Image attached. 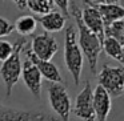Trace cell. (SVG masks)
Instances as JSON below:
<instances>
[{
    "mask_svg": "<svg viewBox=\"0 0 124 121\" xmlns=\"http://www.w3.org/2000/svg\"><path fill=\"white\" fill-rule=\"evenodd\" d=\"M16 7L19 9H25L27 8V0H19V1H15Z\"/></svg>",
    "mask_w": 124,
    "mask_h": 121,
    "instance_id": "cell-22",
    "label": "cell"
},
{
    "mask_svg": "<svg viewBox=\"0 0 124 121\" xmlns=\"http://www.w3.org/2000/svg\"><path fill=\"white\" fill-rule=\"evenodd\" d=\"M70 3L68 0H54V6L57 7V8L62 11V15L65 17V19H70Z\"/></svg>",
    "mask_w": 124,
    "mask_h": 121,
    "instance_id": "cell-21",
    "label": "cell"
},
{
    "mask_svg": "<svg viewBox=\"0 0 124 121\" xmlns=\"http://www.w3.org/2000/svg\"><path fill=\"white\" fill-rule=\"evenodd\" d=\"M83 3L91 6L99 12L104 28L111 25L113 21L124 19V7L121 6V1H89L87 0Z\"/></svg>",
    "mask_w": 124,
    "mask_h": 121,
    "instance_id": "cell-9",
    "label": "cell"
},
{
    "mask_svg": "<svg viewBox=\"0 0 124 121\" xmlns=\"http://www.w3.org/2000/svg\"><path fill=\"white\" fill-rule=\"evenodd\" d=\"M71 7V12L72 16L76 21V28H78V44L80 48L83 57H85L89 65V71L92 75L96 73V65H97V60L99 56L101 53L103 48H101V41L99 40L95 33H92L88 28L84 25V23L81 21V8L76 4V1L70 3Z\"/></svg>",
    "mask_w": 124,
    "mask_h": 121,
    "instance_id": "cell-1",
    "label": "cell"
},
{
    "mask_svg": "<svg viewBox=\"0 0 124 121\" xmlns=\"http://www.w3.org/2000/svg\"><path fill=\"white\" fill-rule=\"evenodd\" d=\"M112 99L109 94L97 85L93 89V112H95V121H107L108 114L111 112Z\"/></svg>",
    "mask_w": 124,
    "mask_h": 121,
    "instance_id": "cell-13",
    "label": "cell"
},
{
    "mask_svg": "<svg viewBox=\"0 0 124 121\" xmlns=\"http://www.w3.org/2000/svg\"><path fill=\"white\" fill-rule=\"evenodd\" d=\"M97 85L101 86L111 99L121 97L124 94V67L104 64L97 75Z\"/></svg>",
    "mask_w": 124,
    "mask_h": 121,
    "instance_id": "cell-4",
    "label": "cell"
},
{
    "mask_svg": "<svg viewBox=\"0 0 124 121\" xmlns=\"http://www.w3.org/2000/svg\"><path fill=\"white\" fill-rule=\"evenodd\" d=\"M23 52H24L25 56L32 61V64L36 67V69L39 71L41 77L47 78L48 81H51V83H54V84H63L62 73H60L59 68H57L52 61H44V60L38 59V57L31 52V49L28 48L27 45L23 48Z\"/></svg>",
    "mask_w": 124,
    "mask_h": 121,
    "instance_id": "cell-11",
    "label": "cell"
},
{
    "mask_svg": "<svg viewBox=\"0 0 124 121\" xmlns=\"http://www.w3.org/2000/svg\"><path fill=\"white\" fill-rule=\"evenodd\" d=\"M14 31H15L14 24H12L8 19L0 16V39L6 37V36H9Z\"/></svg>",
    "mask_w": 124,
    "mask_h": 121,
    "instance_id": "cell-20",
    "label": "cell"
},
{
    "mask_svg": "<svg viewBox=\"0 0 124 121\" xmlns=\"http://www.w3.org/2000/svg\"><path fill=\"white\" fill-rule=\"evenodd\" d=\"M81 21L103 43V40H104V25H103L101 16L96 9L85 3L83 4V9H81Z\"/></svg>",
    "mask_w": 124,
    "mask_h": 121,
    "instance_id": "cell-12",
    "label": "cell"
},
{
    "mask_svg": "<svg viewBox=\"0 0 124 121\" xmlns=\"http://www.w3.org/2000/svg\"><path fill=\"white\" fill-rule=\"evenodd\" d=\"M12 51H14V44L7 40H0V61H6L11 56Z\"/></svg>",
    "mask_w": 124,
    "mask_h": 121,
    "instance_id": "cell-19",
    "label": "cell"
},
{
    "mask_svg": "<svg viewBox=\"0 0 124 121\" xmlns=\"http://www.w3.org/2000/svg\"><path fill=\"white\" fill-rule=\"evenodd\" d=\"M101 48L107 53V56H109L111 59L120 63V65H123V63H124L123 44H120L119 41H116L112 37H104V40L101 43Z\"/></svg>",
    "mask_w": 124,
    "mask_h": 121,
    "instance_id": "cell-15",
    "label": "cell"
},
{
    "mask_svg": "<svg viewBox=\"0 0 124 121\" xmlns=\"http://www.w3.org/2000/svg\"><path fill=\"white\" fill-rule=\"evenodd\" d=\"M25 86L30 89V92L33 94V97L40 100L41 97V80L43 77L40 76L39 71L32 64L30 59L25 56V59L22 61V76Z\"/></svg>",
    "mask_w": 124,
    "mask_h": 121,
    "instance_id": "cell-10",
    "label": "cell"
},
{
    "mask_svg": "<svg viewBox=\"0 0 124 121\" xmlns=\"http://www.w3.org/2000/svg\"><path fill=\"white\" fill-rule=\"evenodd\" d=\"M64 63L68 72L71 73L75 85L80 84L83 72V53L78 44V31L73 24L65 27L64 35Z\"/></svg>",
    "mask_w": 124,
    "mask_h": 121,
    "instance_id": "cell-2",
    "label": "cell"
},
{
    "mask_svg": "<svg viewBox=\"0 0 124 121\" xmlns=\"http://www.w3.org/2000/svg\"><path fill=\"white\" fill-rule=\"evenodd\" d=\"M27 8L39 16H44L54 11L55 6L54 0H27Z\"/></svg>",
    "mask_w": 124,
    "mask_h": 121,
    "instance_id": "cell-17",
    "label": "cell"
},
{
    "mask_svg": "<svg viewBox=\"0 0 124 121\" xmlns=\"http://www.w3.org/2000/svg\"><path fill=\"white\" fill-rule=\"evenodd\" d=\"M36 27H38V21L31 15H23L17 17V20L14 24V28L22 35V37L31 36L36 31Z\"/></svg>",
    "mask_w": 124,
    "mask_h": 121,
    "instance_id": "cell-16",
    "label": "cell"
},
{
    "mask_svg": "<svg viewBox=\"0 0 124 121\" xmlns=\"http://www.w3.org/2000/svg\"><path fill=\"white\" fill-rule=\"evenodd\" d=\"M104 37H112L120 44H124V20L113 21L111 25L104 28Z\"/></svg>",
    "mask_w": 124,
    "mask_h": 121,
    "instance_id": "cell-18",
    "label": "cell"
},
{
    "mask_svg": "<svg viewBox=\"0 0 124 121\" xmlns=\"http://www.w3.org/2000/svg\"><path fill=\"white\" fill-rule=\"evenodd\" d=\"M0 121H60L56 116L41 110H25L0 104Z\"/></svg>",
    "mask_w": 124,
    "mask_h": 121,
    "instance_id": "cell-6",
    "label": "cell"
},
{
    "mask_svg": "<svg viewBox=\"0 0 124 121\" xmlns=\"http://www.w3.org/2000/svg\"><path fill=\"white\" fill-rule=\"evenodd\" d=\"M73 114L83 121H95L93 112V89L89 81H85L81 91L75 99V105L72 109Z\"/></svg>",
    "mask_w": 124,
    "mask_h": 121,
    "instance_id": "cell-7",
    "label": "cell"
},
{
    "mask_svg": "<svg viewBox=\"0 0 124 121\" xmlns=\"http://www.w3.org/2000/svg\"><path fill=\"white\" fill-rule=\"evenodd\" d=\"M25 45H27V39H17L14 43V51H12L11 56L0 65V77L6 86L7 97L12 94V89L22 76V52Z\"/></svg>",
    "mask_w": 124,
    "mask_h": 121,
    "instance_id": "cell-3",
    "label": "cell"
},
{
    "mask_svg": "<svg viewBox=\"0 0 124 121\" xmlns=\"http://www.w3.org/2000/svg\"><path fill=\"white\" fill-rule=\"evenodd\" d=\"M65 17L63 16L60 12L52 11L49 14L44 15V16H39L36 21L47 31V33H56L60 32L63 28L65 27Z\"/></svg>",
    "mask_w": 124,
    "mask_h": 121,
    "instance_id": "cell-14",
    "label": "cell"
},
{
    "mask_svg": "<svg viewBox=\"0 0 124 121\" xmlns=\"http://www.w3.org/2000/svg\"><path fill=\"white\" fill-rule=\"evenodd\" d=\"M48 102L60 121H70L72 104L64 84L51 83L48 86Z\"/></svg>",
    "mask_w": 124,
    "mask_h": 121,
    "instance_id": "cell-5",
    "label": "cell"
},
{
    "mask_svg": "<svg viewBox=\"0 0 124 121\" xmlns=\"http://www.w3.org/2000/svg\"><path fill=\"white\" fill-rule=\"evenodd\" d=\"M30 49L38 59L44 61H51L52 57L56 55L59 45H57L56 39L49 33H41L32 39Z\"/></svg>",
    "mask_w": 124,
    "mask_h": 121,
    "instance_id": "cell-8",
    "label": "cell"
}]
</instances>
